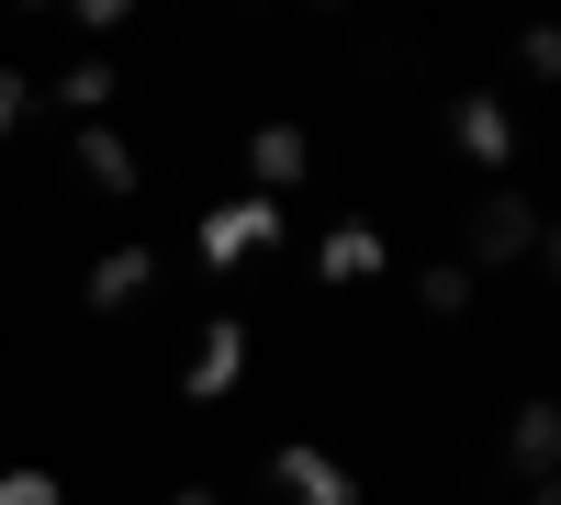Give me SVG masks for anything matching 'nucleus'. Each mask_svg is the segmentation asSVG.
Instances as JSON below:
<instances>
[{"mask_svg": "<svg viewBox=\"0 0 561 505\" xmlns=\"http://www.w3.org/2000/svg\"><path fill=\"white\" fill-rule=\"evenodd\" d=\"M505 259H528V269H550L561 248L539 237V214H528V203H505V192H483V203H472V225H460V269H505Z\"/></svg>", "mask_w": 561, "mask_h": 505, "instance_id": "obj_1", "label": "nucleus"}, {"mask_svg": "<svg viewBox=\"0 0 561 505\" xmlns=\"http://www.w3.org/2000/svg\"><path fill=\"white\" fill-rule=\"evenodd\" d=\"M192 248H203V269H248V259H270V248H280V203H259V192H237V203H203Z\"/></svg>", "mask_w": 561, "mask_h": 505, "instance_id": "obj_2", "label": "nucleus"}, {"mask_svg": "<svg viewBox=\"0 0 561 505\" xmlns=\"http://www.w3.org/2000/svg\"><path fill=\"white\" fill-rule=\"evenodd\" d=\"M270 494L280 505H359V472H348V449H325V438H280L270 449Z\"/></svg>", "mask_w": 561, "mask_h": 505, "instance_id": "obj_3", "label": "nucleus"}, {"mask_svg": "<svg viewBox=\"0 0 561 505\" xmlns=\"http://www.w3.org/2000/svg\"><path fill=\"white\" fill-rule=\"evenodd\" d=\"M248 359H259L248 314H214V326L192 337V359H180V404H225V393L248 382Z\"/></svg>", "mask_w": 561, "mask_h": 505, "instance_id": "obj_4", "label": "nucleus"}, {"mask_svg": "<svg viewBox=\"0 0 561 505\" xmlns=\"http://www.w3.org/2000/svg\"><path fill=\"white\" fill-rule=\"evenodd\" d=\"M248 192H259V203L314 192V135H304V124H259V135H248Z\"/></svg>", "mask_w": 561, "mask_h": 505, "instance_id": "obj_5", "label": "nucleus"}, {"mask_svg": "<svg viewBox=\"0 0 561 505\" xmlns=\"http://www.w3.org/2000/svg\"><path fill=\"white\" fill-rule=\"evenodd\" d=\"M382 269H393V248H382V225H325V237H314V282L325 292H359V282H382Z\"/></svg>", "mask_w": 561, "mask_h": 505, "instance_id": "obj_6", "label": "nucleus"}, {"mask_svg": "<svg viewBox=\"0 0 561 505\" xmlns=\"http://www.w3.org/2000/svg\"><path fill=\"white\" fill-rule=\"evenodd\" d=\"M449 147H460V158H472V169L494 180L505 158H517V113H505L494 90H460V102H449Z\"/></svg>", "mask_w": 561, "mask_h": 505, "instance_id": "obj_7", "label": "nucleus"}, {"mask_svg": "<svg viewBox=\"0 0 561 505\" xmlns=\"http://www.w3.org/2000/svg\"><path fill=\"white\" fill-rule=\"evenodd\" d=\"M147 282H158V248L135 237V248H102V259L79 269V303H90V314H135V303H147Z\"/></svg>", "mask_w": 561, "mask_h": 505, "instance_id": "obj_8", "label": "nucleus"}, {"mask_svg": "<svg viewBox=\"0 0 561 505\" xmlns=\"http://www.w3.org/2000/svg\"><path fill=\"white\" fill-rule=\"evenodd\" d=\"M79 180H90V192H102V203H135V192H147V158H135V135H113V124H79Z\"/></svg>", "mask_w": 561, "mask_h": 505, "instance_id": "obj_9", "label": "nucleus"}, {"mask_svg": "<svg viewBox=\"0 0 561 505\" xmlns=\"http://www.w3.org/2000/svg\"><path fill=\"white\" fill-rule=\"evenodd\" d=\"M550 461H561V404H517V427H505V472L539 494V483H550Z\"/></svg>", "mask_w": 561, "mask_h": 505, "instance_id": "obj_10", "label": "nucleus"}, {"mask_svg": "<svg viewBox=\"0 0 561 505\" xmlns=\"http://www.w3.org/2000/svg\"><path fill=\"white\" fill-rule=\"evenodd\" d=\"M113 90H124V79H113V57H68V68H57V90H34V102H57V113H79V124H102V113H113Z\"/></svg>", "mask_w": 561, "mask_h": 505, "instance_id": "obj_11", "label": "nucleus"}, {"mask_svg": "<svg viewBox=\"0 0 561 505\" xmlns=\"http://www.w3.org/2000/svg\"><path fill=\"white\" fill-rule=\"evenodd\" d=\"M415 303H427L438 326H449V314H472V269H460V259H427V269H415Z\"/></svg>", "mask_w": 561, "mask_h": 505, "instance_id": "obj_12", "label": "nucleus"}, {"mask_svg": "<svg viewBox=\"0 0 561 505\" xmlns=\"http://www.w3.org/2000/svg\"><path fill=\"white\" fill-rule=\"evenodd\" d=\"M0 505H68V483L45 461H12V472H0Z\"/></svg>", "mask_w": 561, "mask_h": 505, "instance_id": "obj_13", "label": "nucleus"}, {"mask_svg": "<svg viewBox=\"0 0 561 505\" xmlns=\"http://www.w3.org/2000/svg\"><path fill=\"white\" fill-rule=\"evenodd\" d=\"M23 124H34V79H23V68H0V147H12Z\"/></svg>", "mask_w": 561, "mask_h": 505, "instance_id": "obj_14", "label": "nucleus"}, {"mask_svg": "<svg viewBox=\"0 0 561 505\" xmlns=\"http://www.w3.org/2000/svg\"><path fill=\"white\" fill-rule=\"evenodd\" d=\"M517 68L528 79H561V34H517Z\"/></svg>", "mask_w": 561, "mask_h": 505, "instance_id": "obj_15", "label": "nucleus"}, {"mask_svg": "<svg viewBox=\"0 0 561 505\" xmlns=\"http://www.w3.org/2000/svg\"><path fill=\"white\" fill-rule=\"evenodd\" d=\"M169 505H225V494H214V483H180V494H169Z\"/></svg>", "mask_w": 561, "mask_h": 505, "instance_id": "obj_16", "label": "nucleus"}]
</instances>
